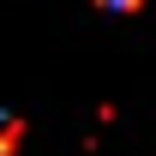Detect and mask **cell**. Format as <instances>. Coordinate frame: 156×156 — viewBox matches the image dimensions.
<instances>
[{"instance_id": "cell-2", "label": "cell", "mask_w": 156, "mask_h": 156, "mask_svg": "<svg viewBox=\"0 0 156 156\" xmlns=\"http://www.w3.org/2000/svg\"><path fill=\"white\" fill-rule=\"evenodd\" d=\"M102 6H138V0H102Z\"/></svg>"}, {"instance_id": "cell-1", "label": "cell", "mask_w": 156, "mask_h": 156, "mask_svg": "<svg viewBox=\"0 0 156 156\" xmlns=\"http://www.w3.org/2000/svg\"><path fill=\"white\" fill-rule=\"evenodd\" d=\"M12 138H18V120H12V114H0V156L12 150Z\"/></svg>"}]
</instances>
